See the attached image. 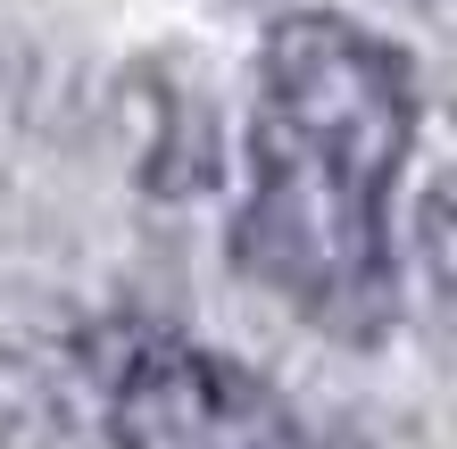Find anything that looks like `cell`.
<instances>
[{
  "label": "cell",
  "mask_w": 457,
  "mask_h": 449,
  "mask_svg": "<svg viewBox=\"0 0 457 449\" xmlns=\"http://www.w3.org/2000/svg\"><path fill=\"white\" fill-rule=\"evenodd\" d=\"M416 142L408 59L349 17H283L258 59L241 275L333 341H374L399 308L383 208Z\"/></svg>",
  "instance_id": "cell-1"
},
{
  "label": "cell",
  "mask_w": 457,
  "mask_h": 449,
  "mask_svg": "<svg viewBox=\"0 0 457 449\" xmlns=\"http://www.w3.org/2000/svg\"><path fill=\"white\" fill-rule=\"evenodd\" d=\"M109 441L117 449H333L300 425V408L250 366L183 333H142L109 383Z\"/></svg>",
  "instance_id": "cell-2"
},
{
  "label": "cell",
  "mask_w": 457,
  "mask_h": 449,
  "mask_svg": "<svg viewBox=\"0 0 457 449\" xmlns=\"http://www.w3.org/2000/svg\"><path fill=\"white\" fill-rule=\"evenodd\" d=\"M424 267H433V292L457 316V167L433 183V200H424Z\"/></svg>",
  "instance_id": "cell-3"
}]
</instances>
